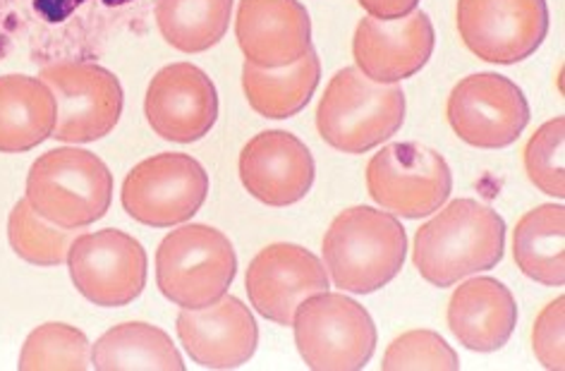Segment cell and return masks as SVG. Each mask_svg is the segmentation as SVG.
<instances>
[{"label":"cell","mask_w":565,"mask_h":371,"mask_svg":"<svg viewBox=\"0 0 565 371\" xmlns=\"http://www.w3.org/2000/svg\"><path fill=\"white\" fill-rule=\"evenodd\" d=\"M505 250V221L477 199H454L424 223L413 245L419 276L450 288L465 278L499 266Z\"/></svg>","instance_id":"obj_1"},{"label":"cell","mask_w":565,"mask_h":371,"mask_svg":"<svg viewBox=\"0 0 565 371\" xmlns=\"http://www.w3.org/2000/svg\"><path fill=\"white\" fill-rule=\"evenodd\" d=\"M407 254L403 223L388 211L352 206L338 213L321 242L323 268L335 288L372 295L401 274Z\"/></svg>","instance_id":"obj_2"},{"label":"cell","mask_w":565,"mask_h":371,"mask_svg":"<svg viewBox=\"0 0 565 371\" xmlns=\"http://www.w3.org/2000/svg\"><path fill=\"white\" fill-rule=\"evenodd\" d=\"M407 102L398 84H376L358 67L331 77L317 108V130L335 151L366 153L398 135Z\"/></svg>","instance_id":"obj_3"},{"label":"cell","mask_w":565,"mask_h":371,"mask_svg":"<svg viewBox=\"0 0 565 371\" xmlns=\"http://www.w3.org/2000/svg\"><path fill=\"white\" fill-rule=\"evenodd\" d=\"M26 202L46 221L79 231L106 216L113 176L96 153L61 147L41 153L26 176Z\"/></svg>","instance_id":"obj_4"},{"label":"cell","mask_w":565,"mask_h":371,"mask_svg":"<svg viewBox=\"0 0 565 371\" xmlns=\"http://www.w3.org/2000/svg\"><path fill=\"white\" fill-rule=\"evenodd\" d=\"M237 274L233 242L218 227L180 225L157 250V283L180 309H202L228 293Z\"/></svg>","instance_id":"obj_5"},{"label":"cell","mask_w":565,"mask_h":371,"mask_svg":"<svg viewBox=\"0 0 565 371\" xmlns=\"http://www.w3.org/2000/svg\"><path fill=\"white\" fill-rule=\"evenodd\" d=\"M290 326L300 357L315 371L364 369L376 350L372 314L345 293L309 295Z\"/></svg>","instance_id":"obj_6"},{"label":"cell","mask_w":565,"mask_h":371,"mask_svg":"<svg viewBox=\"0 0 565 371\" xmlns=\"http://www.w3.org/2000/svg\"><path fill=\"white\" fill-rule=\"evenodd\" d=\"M366 190L393 216L417 221L448 202L454 176L439 151L415 141H395L366 163Z\"/></svg>","instance_id":"obj_7"},{"label":"cell","mask_w":565,"mask_h":371,"mask_svg":"<svg viewBox=\"0 0 565 371\" xmlns=\"http://www.w3.org/2000/svg\"><path fill=\"white\" fill-rule=\"evenodd\" d=\"M209 176L190 153L166 151L139 161L122 180L127 216L151 227L188 223L206 202Z\"/></svg>","instance_id":"obj_8"},{"label":"cell","mask_w":565,"mask_h":371,"mask_svg":"<svg viewBox=\"0 0 565 371\" xmlns=\"http://www.w3.org/2000/svg\"><path fill=\"white\" fill-rule=\"evenodd\" d=\"M58 106L53 139L65 145H89L118 125L125 106L120 80L96 63L65 61L41 70Z\"/></svg>","instance_id":"obj_9"},{"label":"cell","mask_w":565,"mask_h":371,"mask_svg":"<svg viewBox=\"0 0 565 371\" xmlns=\"http://www.w3.org/2000/svg\"><path fill=\"white\" fill-rule=\"evenodd\" d=\"M458 34L479 61H527L548 34L546 0H458Z\"/></svg>","instance_id":"obj_10"},{"label":"cell","mask_w":565,"mask_h":371,"mask_svg":"<svg viewBox=\"0 0 565 371\" xmlns=\"http://www.w3.org/2000/svg\"><path fill=\"white\" fill-rule=\"evenodd\" d=\"M77 293L96 307H125L145 293L147 252L141 242L116 227L77 235L67 252Z\"/></svg>","instance_id":"obj_11"},{"label":"cell","mask_w":565,"mask_h":371,"mask_svg":"<svg viewBox=\"0 0 565 371\" xmlns=\"http://www.w3.org/2000/svg\"><path fill=\"white\" fill-rule=\"evenodd\" d=\"M446 118L465 145L511 147L530 123V104L513 80L479 73L460 80L448 96Z\"/></svg>","instance_id":"obj_12"},{"label":"cell","mask_w":565,"mask_h":371,"mask_svg":"<svg viewBox=\"0 0 565 371\" xmlns=\"http://www.w3.org/2000/svg\"><path fill=\"white\" fill-rule=\"evenodd\" d=\"M145 113L161 139L192 145L214 130L218 120L216 84L192 63L166 65L149 82Z\"/></svg>","instance_id":"obj_13"},{"label":"cell","mask_w":565,"mask_h":371,"mask_svg":"<svg viewBox=\"0 0 565 371\" xmlns=\"http://www.w3.org/2000/svg\"><path fill=\"white\" fill-rule=\"evenodd\" d=\"M329 274L319 256L292 242L264 247L247 266L245 290L264 319L290 326L302 299L329 290Z\"/></svg>","instance_id":"obj_14"},{"label":"cell","mask_w":565,"mask_h":371,"mask_svg":"<svg viewBox=\"0 0 565 371\" xmlns=\"http://www.w3.org/2000/svg\"><path fill=\"white\" fill-rule=\"evenodd\" d=\"M239 180L266 206H290L309 194L315 184V156L302 139L286 130L254 135L239 151Z\"/></svg>","instance_id":"obj_15"},{"label":"cell","mask_w":565,"mask_h":371,"mask_svg":"<svg viewBox=\"0 0 565 371\" xmlns=\"http://www.w3.org/2000/svg\"><path fill=\"white\" fill-rule=\"evenodd\" d=\"M434 44V24L422 10L401 20L364 18L352 36V59L366 80L398 84L429 63Z\"/></svg>","instance_id":"obj_16"},{"label":"cell","mask_w":565,"mask_h":371,"mask_svg":"<svg viewBox=\"0 0 565 371\" xmlns=\"http://www.w3.org/2000/svg\"><path fill=\"white\" fill-rule=\"evenodd\" d=\"M175 331L194 364L216 371L247 364L259 346L254 314L233 295L202 309H180Z\"/></svg>","instance_id":"obj_17"},{"label":"cell","mask_w":565,"mask_h":371,"mask_svg":"<svg viewBox=\"0 0 565 371\" xmlns=\"http://www.w3.org/2000/svg\"><path fill=\"white\" fill-rule=\"evenodd\" d=\"M235 36L247 63L288 67L312 49V18L300 0H239Z\"/></svg>","instance_id":"obj_18"},{"label":"cell","mask_w":565,"mask_h":371,"mask_svg":"<svg viewBox=\"0 0 565 371\" xmlns=\"http://www.w3.org/2000/svg\"><path fill=\"white\" fill-rule=\"evenodd\" d=\"M446 321L462 348L497 352L511 340L518 326L515 297L497 278L465 280L448 299Z\"/></svg>","instance_id":"obj_19"},{"label":"cell","mask_w":565,"mask_h":371,"mask_svg":"<svg viewBox=\"0 0 565 371\" xmlns=\"http://www.w3.org/2000/svg\"><path fill=\"white\" fill-rule=\"evenodd\" d=\"M58 106L49 84L30 75L0 77V153H24L53 137Z\"/></svg>","instance_id":"obj_20"},{"label":"cell","mask_w":565,"mask_h":371,"mask_svg":"<svg viewBox=\"0 0 565 371\" xmlns=\"http://www.w3.org/2000/svg\"><path fill=\"white\" fill-rule=\"evenodd\" d=\"M321 80V61L315 49H309L298 63L278 70L257 67L245 61L243 89L249 106L262 118L286 120L312 102Z\"/></svg>","instance_id":"obj_21"},{"label":"cell","mask_w":565,"mask_h":371,"mask_svg":"<svg viewBox=\"0 0 565 371\" xmlns=\"http://www.w3.org/2000/svg\"><path fill=\"white\" fill-rule=\"evenodd\" d=\"M92 369L98 371H182L185 360L159 326L127 321L108 328L92 346Z\"/></svg>","instance_id":"obj_22"},{"label":"cell","mask_w":565,"mask_h":371,"mask_svg":"<svg viewBox=\"0 0 565 371\" xmlns=\"http://www.w3.org/2000/svg\"><path fill=\"white\" fill-rule=\"evenodd\" d=\"M513 259L534 283L561 288L565 283L563 204H542L518 221L513 231Z\"/></svg>","instance_id":"obj_23"},{"label":"cell","mask_w":565,"mask_h":371,"mask_svg":"<svg viewBox=\"0 0 565 371\" xmlns=\"http://www.w3.org/2000/svg\"><path fill=\"white\" fill-rule=\"evenodd\" d=\"M233 18V0H159V32L175 51L204 53L225 36Z\"/></svg>","instance_id":"obj_24"},{"label":"cell","mask_w":565,"mask_h":371,"mask_svg":"<svg viewBox=\"0 0 565 371\" xmlns=\"http://www.w3.org/2000/svg\"><path fill=\"white\" fill-rule=\"evenodd\" d=\"M20 371H87L92 342L77 326L49 321L26 336L20 352Z\"/></svg>","instance_id":"obj_25"},{"label":"cell","mask_w":565,"mask_h":371,"mask_svg":"<svg viewBox=\"0 0 565 371\" xmlns=\"http://www.w3.org/2000/svg\"><path fill=\"white\" fill-rule=\"evenodd\" d=\"M79 233L61 227L32 209L26 199L12 206L8 219L10 247L22 262L34 266H61L67 262L70 245Z\"/></svg>","instance_id":"obj_26"},{"label":"cell","mask_w":565,"mask_h":371,"mask_svg":"<svg viewBox=\"0 0 565 371\" xmlns=\"http://www.w3.org/2000/svg\"><path fill=\"white\" fill-rule=\"evenodd\" d=\"M563 149H565V118H551L536 130L525 151V173L536 190L563 199L565 197V170H563Z\"/></svg>","instance_id":"obj_27"},{"label":"cell","mask_w":565,"mask_h":371,"mask_svg":"<svg viewBox=\"0 0 565 371\" xmlns=\"http://www.w3.org/2000/svg\"><path fill=\"white\" fill-rule=\"evenodd\" d=\"M384 371H456L460 369L458 352L448 340L427 328H415L395 338L381 362Z\"/></svg>","instance_id":"obj_28"},{"label":"cell","mask_w":565,"mask_h":371,"mask_svg":"<svg viewBox=\"0 0 565 371\" xmlns=\"http://www.w3.org/2000/svg\"><path fill=\"white\" fill-rule=\"evenodd\" d=\"M532 350L536 362L551 371L565 369V297L548 303L532 326Z\"/></svg>","instance_id":"obj_29"},{"label":"cell","mask_w":565,"mask_h":371,"mask_svg":"<svg viewBox=\"0 0 565 371\" xmlns=\"http://www.w3.org/2000/svg\"><path fill=\"white\" fill-rule=\"evenodd\" d=\"M358 3L376 20H401L415 12L419 0H358Z\"/></svg>","instance_id":"obj_30"}]
</instances>
